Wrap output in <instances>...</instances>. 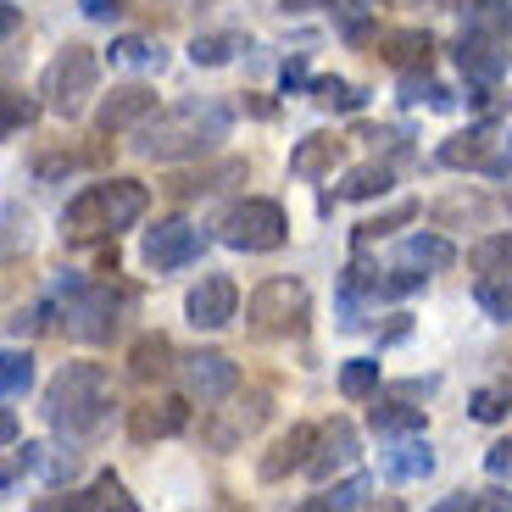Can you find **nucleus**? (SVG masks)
I'll use <instances>...</instances> for the list:
<instances>
[{"mask_svg": "<svg viewBox=\"0 0 512 512\" xmlns=\"http://www.w3.org/2000/svg\"><path fill=\"white\" fill-rule=\"evenodd\" d=\"M468 412H474L479 423H501V418L512 412V390H501V384H485V390H474Z\"/></svg>", "mask_w": 512, "mask_h": 512, "instance_id": "37", "label": "nucleus"}, {"mask_svg": "<svg viewBox=\"0 0 512 512\" xmlns=\"http://www.w3.org/2000/svg\"><path fill=\"white\" fill-rule=\"evenodd\" d=\"M240 179H245V162H240V156H229V162L201 167V173H179V179L167 184V190L179 195V201H190V195H218L223 184H240Z\"/></svg>", "mask_w": 512, "mask_h": 512, "instance_id": "19", "label": "nucleus"}, {"mask_svg": "<svg viewBox=\"0 0 512 512\" xmlns=\"http://www.w3.org/2000/svg\"><path fill=\"white\" fill-rule=\"evenodd\" d=\"M340 396H346V401H373V396H379V362H373V357H351L346 368H340Z\"/></svg>", "mask_w": 512, "mask_h": 512, "instance_id": "28", "label": "nucleus"}, {"mask_svg": "<svg viewBox=\"0 0 512 512\" xmlns=\"http://www.w3.org/2000/svg\"><path fill=\"white\" fill-rule=\"evenodd\" d=\"M301 84H307V67L290 62V67H284V90H301Z\"/></svg>", "mask_w": 512, "mask_h": 512, "instance_id": "43", "label": "nucleus"}, {"mask_svg": "<svg viewBox=\"0 0 512 512\" xmlns=\"http://www.w3.org/2000/svg\"><path fill=\"white\" fill-rule=\"evenodd\" d=\"M429 6H457V0H429Z\"/></svg>", "mask_w": 512, "mask_h": 512, "instance_id": "46", "label": "nucleus"}, {"mask_svg": "<svg viewBox=\"0 0 512 512\" xmlns=\"http://www.w3.org/2000/svg\"><path fill=\"white\" fill-rule=\"evenodd\" d=\"M34 117H39V106L28 101L23 90H0V140H6L12 128H28Z\"/></svg>", "mask_w": 512, "mask_h": 512, "instance_id": "35", "label": "nucleus"}, {"mask_svg": "<svg viewBox=\"0 0 512 512\" xmlns=\"http://www.w3.org/2000/svg\"><path fill=\"white\" fill-rule=\"evenodd\" d=\"M167 368H173V340L167 334H140L134 351H128V373L134 379H162Z\"/></svg>", "mask_w": 512, "mask_h": 512, "instance_id": "22", "label": "nucleus"}, {"mask_svg": "<svg viewBox=\"0 0 512 512\" xmlns=\"http://www.w3.org/2000/svg\"><path fill=\"white\" fill-rule=\"evenodd\" d=\"M112 62H117V67H156V73H162V62H167V56L156 51L151 39L128 34V39H117V45H112Z\"/></svg>", "mask_w": 512, "mask_h": 512, "instance_id": "34", "label": "nucleus"}, {"mask_svg": "<svg viewBox=\"0 0 512 512\" xmlns=\"http://www.w3.org/2000/svg\"><path fill=\"white\" fill-rule=\"evenodd\" d=\"M401 101L407 106H435V112H451V90L435 84L429 73H401Z\"/></svg>", "mask_w": 512, "mask_h": 512, "instance_id": "29", "label": "nucleus"}, {"mask_svg": "<svg viewBox=\"0 0 512 512\" xmlns=\"http://www.w3.org/2000/svg\"><path fill=\"white\" fill-rule=\"evenodd\" d=\"M390 184H396V167L390 162H362L346 173L340 195H346V201H379V195H390Z\"/></svg>", "mask_w": 512, "mask_h": 512, "instance_id": "23", "label": "nucleus"}, {"mask_svg": "<svg viewBox=\"0 0 512 512\" xmlns=\"http://www.w3.org/2000/svg\"><path fill=\"white\" fill-rule=\"evenodd\" d=\"M379 56L396 73H429V62H435V39L423 34V28H390V34L379 39Z\"/></svg>", "mask_w": 512, "mask_h": 512, "instance_id": "17", "label": "nucleus"}, {"mask_svg": "<svg viewBox=\"0 0 512 512\" xmlns=\"http://www.w3.org/2000/svg\"><path fill=\"white\" fill-rule=\"evenodd\" d=\"M368 418L379 435H423V407H407V401H379Z\"/></svg>", "mask_w": 512, "mask_h": 512, "instance_id": "27", "label": "nucleus"}, {"mask_svg": "<svg viewBox=\"0 0 512 512\" xmlns=\"http://www.w3.org/2000/svg\"><path fill=\"white\" fill-rule=\"evenodd\" d=\"M151 112H156V90H145V84H123V90H112L101 101L95 128H101V134H128V128H140Z\"/></svg>", "mask_w": 512, "mask_h": 512, "instance_id": "12", "label": "nucleus"}, {"mask_svg": "<svg viewBox=\"0 0 512 512\" xmlns=\"http://www.w3.org/2000/svg\"><path fill=\"white\" fill-rule=\"evenodd\" d=\"M485 468H490L496 479H512V440H496V446H490Z\"/></svg>", "mask_w": 512, "mask_h": 512, "instance_id": "41", "label": "nucleus"}, {"mask_svg": "<svg viewBox=\"0 0 512 512\" xmlns=\"http://www.w3.org/2000/svg\"><path fill=\"white\" fill-rule=\"evenodd\" d=\"M468 268L474 273H512V229H496L468 251Z\"/></svg>", "mask_w": 512, "mask_h": 512, "instance_id": "26", "label": "nucleus"}, {"mask_svg": "<svg viewBox=\"0 0 512 512\" xmlns=\"http://www.w3.org/2000/svg\"><path fill=\"white\" fill-rule=\"evenodd\" d=\"M401 262L440 273V268H451V262H457V245H451L446 234H407V240H401Z\"/></svg>", "mask_w": 512, "mask_h": 512, "instance_id": "21", "label": "nucleus"}, {"mask_svg": "<svg viewBox=\"0 0 512 512\" xmlns=\"http://www.w3.org/2000/svg\"><path fill=\"white\" fill-rule=\"evenodd\" d=\"M67 334L73 340H90V346H101V340H112L117 329V295L106 290V284H78V290H67Z\"/></svg>", "mask_w": 512, "mask_h": 512, "instance_id": "7", "label": "nucleus"}, {"mask_svg": "<svg viewBox=\"0 0 512 512\" xmlns=\"http://www.w3.org/2000/svg\"><path fill=\"white\" fill-rule=\"evenodd\" d=\"M457 67H462V78H468L474 90H490V84L507 73V56H501V45H496L490 34L468 28V34L457 39Z\"/></svg>", "mask_w": 512, "mask_h": 512, "instance_id": "13", "label": "nucleus"}, {"mask_svg": "<svg viewBox=\"0 0 512 512\" xmlns=\"http://www.w3.org/2000/svg\"><path fill=\"white\" fill-rule=\"evenodd\" d=\"M184 423H190V407H184L179 396H156V401H145V407L128 412V435L140 440V446H151V440L179 435Z\"/></svg>", "mask_w": 512, "mask_h": 512, "instance_id": "15", "label": "nucleus"}, {"mask_svg": "<svg viewBox=\"0 0 512 512\" xmlns=\"http://www.w3.org/2000/svg\"><path fill=\"white\" fill-rule=\"evenodd\" d=\"M474 301L490 323H512V273H485L474 284Z\"/></svg>", "mask_w": 512, "mask_h": 512, "instance_id": "24", "label": "nucleus"}, {"mask_svg": "<svg viewBox=\"0 0 512 512\" xmlns=\"http://www.w3.org/2000/svg\"><path fill=\"white\" fill-rule=\"evenodd\" d=\"M368 496H373V479L368 474H351V479H340L329 496H312L307 507H368Z\"/></svg>", "mask_w": 512, "mask_h": 512, "instance_id": "33", "label": "nucleus"}, {"mask_svg": "<svg viewBox=\"0 0 512 512\" xmlns=\"http://www.w3.org/2000/svg\"><path fill=\"white\" fill-rule=\"evenodd\" d=\"M34 384V357L28 351H0V396H23Z\"/></svg>", "mask_w": 512, "mask_h": 512, "instance_id": "32", "label": "nucleus"}, {"mask_svg": "<svg viewBox=\"0 0 512 512\" xmlns=\"http://www.w3.org/2000/svg\"><path fill=\"white\" fill-rule=\"evenodd\" d=\"M95 84H101V62H95V51L90 45H67V51L45 67L39 95H45V106H51L56 117H78L84 101L95 95Z\"/></svg>", "mask_w": 512, "mask_h": 512, "instance_id": "4", "label": "nucleus"}, {"mask_svg": "<svg viewBox=\"0 0 512 512\" xmlns=\"http://www.w3.org/2000/svg\"><path fill=\"white\" fill-rule=\"evenodd\" d=\"M462 12H468V28H479L490 39L512 34V0H462Z\"/></svg>", "mask_w": 512, "mask_h": 512, "instance_id": "25", "label": "nucleus"}, {"mask_svg": "<svg viewBox=\"0 0 512 512\" xmlns=\"http://www.w3.org/2000/svg\"><path fill=\"white\" fill-rule=\"evenodd\" d=\"M340 156H346V140H334V134H307V140L290 151V173L295 179H323V173L340 167Z\"/></svg>", "mask_w": 512, "mask_h": 512, "instance_id": "18", "label": "nucleus"}, {"mask_svg": "<svg viewBox=\"0 0 512 512\" xmlns=\"http://www.w3.org/2000/svg\"><path fill=\"white\" fill-rule=\"evenodd\" d=\"M234 112L223 101H179L173 112H156L140 123V156L151 162H184V156L212 151L218 140H229Z\"/></svg>", "mask_w": 512, "mask_h": 512, "instance_id": "1", "label": "nucleus"}, {"mask_svg": "<svg viewBox=\"0 0 512 512\" xmlns=\"http://www.w3.org/2000/svg\"><path fill=\"white\" fill-rule=\"evenodd\" d=\"M184 390L201 407H218L240 390V362L223 357V351H195V357H184Z\"/></svg>", "mask_w": 512, "mask_h": 512, "instance_id": "9", "label": "nucleus"}, {"mask_svg": "<svg viewBox=\"0 0 512 512\" xmlns=\"http://www.w3.org/2000/svg\"><path fill=\"white\" fill-rule=\"evenodd\" d=\"M184 312H190L195 329H229L234 312H240V290H234L229 273H212V279H201V284L190 290Z\"/></svg>", "mask_w": 512, "mask_h": 512, "instance_id": "10", "label": "nucleus"}, {"mask_svg": "<svg viewBox=\"0 0 512 512\" xmlns=\"http://www.w3.org/2000/svg\"><path fill=\"white\" fill-rule=\"evenodd\" d=\"M312 6H329V0H284V12H312Z\"/></svg>", "mask_w": 512, "mask_h": 512, "instance_id": "45", "label": "nucleus"}, {"mask_svg": "<svg viewBox=\"0 0 512 512\" xmlns=\"http://www.w3.org/2000/svg\"><path fill=\"white\" fill-rule=\"evenodd\" d=\"M485 156H490V140L479 134V128H468V134H457V140L440 145V162L446 167H485Z\"/></svg>", "mask_w": 512, "mask_h": 512, "instance_id": "30", "label": "nucleus"}, {"mask_svg": "<svg viewBox=\"0 0 512 512\" xmlns=\"http://www.w3.org/2000/svg\"><path fill=\"white\" fill-rule=\"evenodd\" d=\"M67 507H134V501L123 496V485H117L112 474H101L90 485V496H67Z\"/></svg>", "mask_w": 512, "mask_h": 512, "instance_id": "38", "label": "nucleus"}, {"mask_svg": "<svg viewBox=\"0 0 512 512\" xmlns=\"http://www.w3.org/2000/svg\"><path fill=\"white\" fill-rule=\"evenodd\" d=\"M384 474L401 479V485H412V479H429V474H435V451H429V440L390 446V451H384Z\"/></svg>", "mask_w": 512, "mask_h": 512, "instance_id": "20", "label": "nucleus"}, {"mask_svg": "<svg viewBox=\"0 0 512 512\" xmlns=\"http://www.w3.org/2000/svg\"><path fill=\"white\" fill-rule=\"evenodd\" d=\"M12 34H23V6H12V0H0V45Z\"/></svg>", "mask_w": 512, "mask_h": 512, "instance_id": "42", "label": "nucleus"}, {"mask_svg": "<svg viewBox=\"0 0 512 512\" xmlns=\"http://www.w3.org/2000/svg\"><path fill=\"white\" fill-rule=\"evenodd\" d=\"M218 234L234 251H279L290 240V218H284V206L268 201V195H245V201H234L223 212Z\"/></svg>", "mask_w": 512, "mask_h": 512, "instance_id": "5", "label": "nucleus"}, {"mask_svg": "<svg viewBox=\"0 0 512 512\" xmlns=\"http://www.w3.org/2000/svg\"><path fill=\"white\" fill-rule=\"evenodd\" d=\"M234 51H240V39H234V34H201L190 45V62L195 67H223Z\"/></svg>", "mask_w": 512, "mask_h": 512, "instance_id": "36", "label": "nucleus"}, {"mask_svg": "<svg viewBox=\"0 0 512 512\" xmlns=\"http://www.w3.org/2000/svg\"><path fill=\"white\" fill-rule=\"evenodd\" d=\"M262 418H268V396H245L229 418H206L201 435H206V446H212V451H234L245 435H256V429H262Z\"/></svg>", "mask_w": 512, "mask_h": 512, "instance_id": "16", "label": "nucleus"}, {"mask_svg": "<svg viewBox=\"0 0 512 512\" xmlns=\"http://www.w3.org/2000/svg\"><path fill=\"white\" fill-rule=\"evenodd\" d=\"M312 101H318L323 112H357L362 90H357V84H346V78H312Z\"/></svg>", "mask_w": 512, "mask_h": 512, "instance_id": "31", "label": "nucleus"}, {"mask_svg": "<svg viewBox=\"0 0 512 512\" xmlns=\"http://www.w3.org/2000/svg\"><path fill=\"white\" fill-rule=\"evenodd\" d=\"M201 229L195 223H184V218H167V223H156V229H145V245H140V256H145V268H156V273H173V268H190L195 256H201Z\"/></svg>", "mask_w": 512, "mask_h": 512, "instance_id": "8", "label": "nucleus"}, {"mask_svg": "<svg viewBox=\"0 0 512 512\" xmlns=\"http://www.w3.org/2000/svg\"><path fill=\"white\" fill-rule=\"evenodd\" d=\"M412 218V201H401V206H390L384 218H373V223H362V240H379V234H390V229H401V223Z\"/></svg>", "mask_w": 512, "mask_h": 512, "instance_id": "39", "label": "nucleus"}, {"mask_svg": "<svg viewBox=\"0 0 512 512\" xmlns=\"http://www.w3.org/2000/svg\"><path fill=\"white\" fill-rule=\"evenodd\" d=\"M357 462V429H351L346 418H334L329 429H318V446H312L307 457V474L318 479V485H329L340 468H351Z\"/></svg>", "mask_w": 512, "mask_h": 512, "instance_id": "11", "label": "nucleus"}, {"mask_svg": "<svg viewBox=\"0 0 512 512\" xmlns=\"http://www.w3.org/2000/svg\"><path fill=\"white\" fill-rule=\"evenodd\" d=\"M45 418L73 440L101 435L106 418H112V373L101 362H67L45 390Z\"/></svg>", "mask_w": 512, "mask_h": 512, "instance_id": "2", "label": "nucleus"}, {"mask_svg": "<svg viewBox=\"0 0 512 512\" xmlns=\"http://www.w3.org/2000/svg\"><path fill=\"white\" fill-rule=\"evenodd\" d=\"M78 6H84V17H90V23H112V17L128 12V0H78Z\"/></svg>", "mask_w": 512, "mask_h": 512, "instance_id": "40", "label": "nucleus"}, {"mask_svg": "<svg viewBox=\"0 0 512 512\" xmlns=\"http://www.w3.org/2000/svg\"><path fill=\"white\" fill-rule=\"evenodd\" d=\"M145 212H151V190L140 179H106V184H90V190H78L67 201L62 234L67 240H117Z\"/></svg>", "mask_w": 512, "mask_h": 512, "instance_id": "3", "label": "nucleus"}, {"mask_svg": "<svg viewBox=\"0 0 512 512\" xmlns=\"http://www.w3.org/2000/svg\"><path fill=\"white\" fill-rule=\"evenodd\" d=\"M0 440H17V418H12V412H0Z\"/></svg>", "mask_w": 512, "mask_h": 512, "instance_id": "44", "label": "nucleus"}, {"mask_svg": "<svg viewBox=\"0 0 512 512\" xmlns=\"http://www.w3.org/2000/svg\"><path fill=\"white\" fill-rule=\"evenodd\" d=\"M312 446H318V429H312V423H290V435L273 440V451L256 462V474L268 479V485H279V479L295 474V468H307Z\"/></svg>", "mask_w": 512, "mask_h": 512, "instance_id": "14", "label": "nucleus"}, {"mask_svg": "<svg viewBox=\"0 0 512 512\" xmlns=\"http://www.w3.org/2000/svg\"><path fill=\"white\" fill-rule=\"evenodd\" d=\"M312 318V295L301 279H262L245 301V323L256 334H301Z\"/></svg>", "mask_w": 512, "mask_h": 512, "instance_id": "6", "label": "nucleus"}]
</instances>
